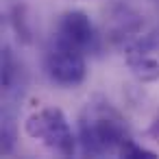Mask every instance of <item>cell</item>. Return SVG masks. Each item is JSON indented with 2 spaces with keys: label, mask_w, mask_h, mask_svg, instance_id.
I'll return each instance as SVG.
<instances>
[{
  "label": "cell",
  "mask_w": 159,
  "mask_h": 159,
  "mask_svg": "<svg viewBox=\"0 0 159 159\" xmlns=\"http://www.w3.org/2000/svg\"><path fill=\"white\" fill-rule=\"evenodd\" d=\"M129 137L122 116L109 102H92L85 107L79 120V142L87 157H102L120 150Z\"/></svg>",
  "instance_id": "6da1fadb"
},
{
  "label": "cell",
  "mask_w": 159,
  "mask_h": 159,
  "mask_svg": "<svg viewBox=\"0 0 159 159\" xmlns=\"http://www.w3.org/2000/svg\"><path fill=\"white\" fill-rule=\"evenodd\" d=\"M24 131L29 137L42 142L46 148L61 157H72L76 152V137L59 107H44L33 111L24 122Z\"/></svg>",
  "instance_id": "7a4b0ae2"
},
{
  "label": "cell",
  "mask_w": 159,
  "mask_h": 159,
  "mask_svg": "<svg viewBox=\"0 0 159 159\" xmlns=\"http://www.w3.org/2000/svg\"><path fill=\"white\" fill-rule=\"evenodd\" d=\"M46 72L50 81L59 87H76L87 76L85 52L72 42H68L63 35L55 33L46 50Z\"/></svg>",
  "instance_id": "3957f363"
},
{
  "label": "cell",
  "mask_w": 159,
  "mask_h": 159,
  "mask_svg": "<svg viewBox=\"0 0 159 159\" xmlns=\"http://www.w3.org/2000/svg\"><path fill=\"white\" fill-rule=\"evenodd\" d=\"M57 33L63 35L68 42H72L74 46H79L85 55H98L102 44H100V35L94 26V22L89 20L87 13L83 11H66L59 18L57 24Z\"/></svg>",
  "instance_id": "277c9868"
},
{
  "label": "cell",
  "mask_w": 159,
  "mask_h": 159,
  "mask_svg": "<svg viewBox=\"0 0 159 159\" xmlns=\"http://www.w3.org/2000/svg\"><path fill=\"white\" fill-rule=\"evenodd\" d=\"M126 63H129L131 72L139 81H144V83H150V81H157L159 79V61H155L148 52L126 55Z\"/></svg>",
  "instance_id": "5b68a950"
},
{
  "label": "cell",
  "mask_w": 159,
  "mask_h": 159,
  "mask_svg": "<svg viewBox=\"0 0 159 159\" xmlns=\"http://www.w3.org/2000/svg\"><path fill=\"white\" fill-rule=\"evenodd\" d=\"M18 81H20V66L11 52L9 46L2 48V89L7 94L18 89Z\"/></svg>",
  "instance_id": "8992f818"
},
{
  "label": "cell",
  "mask_w": 159,
  "mask_h": 159,
  "mask_svg": "<svg viewBox=\"0 0 159 159\" xmlns=\"http://www.w3.org/2000/svg\"><path fill=\"white\" fill-rule=\"evenodd\" d=\"M118 157H124V159H157V155L144 146H139L135 139L126 137L118 150Z\"/></svg>",
  "instance_id": "52a82bcc"
},
{
  "label": "cell",
  "mask_w": 159,
  "mask_h": 159,
  "mask_svg": "<svg viewBox=\"0 0 159 159\" xmlns=\"http://www.w3.org/2000/svg\"><path fill=\"white\" fill-rule=\"evenodd\" d=\"M146 135H148L152 142H157V144H159V113L155 116V120H152V122H150V126L146 129Z\"/></svg>",
  "instance_id": "ba28073f"
}]
</instances>
